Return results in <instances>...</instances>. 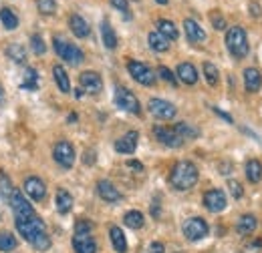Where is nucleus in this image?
<instances>
[{
	"label": "nucleus",
	"mask_w": 262,
	"mask_h": 253,
	"mask_svg": "<svg viewBox=\"0 0 262 253\" xmlns=\"http://www.w3.org/2000/svg\"><path fill=\"white\" fill-rule=\"evenodd\" d=\"M198 177H200V173H198V167L194 163H190V161H180V163H176L173 169H171L169 183H171L173 189L188 191L198 183Z\"/></svg>",
	"instance_id": "f257e3e1"
},
{
	"label": "nucleus",
	"mask_w": 262,
	"mask_h": 253,
	"mask_svg": "<svg viewBox=\"0 0 262 253\" xmlns=\"http://www.w3.org/2000/svg\"><path fill=\"white\" fill-rule=\"evenodd\" d=\"M226 46L234 59H244L248 55V36L242 27H232L226 32Z\"/></svg>",
	"instance_id": "f03ea898"
},
{
	"label": "nucleus",
	"mask_w": 262,
	"mask_h": 253,
	"mask_svg": "<svg viewBox=\"0 0 262 253\" xmlns=\"http://www.w3.org/2000/svg\"><path fill=\"white\" fill-rule=\"evenodd\" d=\"M53 46H55V53H57L63 61H67V63L81 64L83 59H85V55H83V50H81L79 46H75V44L63 40L61 36H55V38H53Z\"/></svg>",
	"instance_id": "7ed1b4c3"
},
{
	"label": "nucleus",
	"mask_w": 262,
	"mask_h": 253,
	"mask_svg": "<svg viewBox=\"0 0 262 253\" xmlns=\"http://www.w3.org/2000/svg\"><path fill=\"white\" fill-rule=\"evenodd\" d=\"M10 207H12V211H14V217H16V221H23V219H31L34 215L33 211V205L25 199V195L20 193V191H14L10 193Z\"/></svg>",
	"instance_id": "20e7f679"
},
{
	"label": "nucleus",
	"mask_w": 262,
	"mask_h": 253,
	"mask_svg": "<svg viewBox=\"0 0 262 253\" xmlns=\"http://www.w3.org/2000/svg\"><path fill=\"white\" fill-rule=\"evenodd\" d=\"M115 105L123 111H127L131 115H139L141 113V105L137 100V96L131 93L125 87H117L115 89Z\"/></svg>",
	"instance_id": "39448f33"
},
{
	"label": "nucleus",
	"mask_w": 262,
	"mask_h": 253,
	"mask_svg": "<svg viewBox=\"0 0 262 253\" xmlns=\"http://www.w3.org/2000/svg\"><path fill=\"white\" fill-rule=\"evenodd\" d=\"M127 70H129V74L139 85H143V87L156 85V74H154V70L147 64L139 63V61H129L127 63Z\"/></svg>",
	"instance_id": "423d86ee"
},
{
	"label": "nucleus",
	"mask_w": 262,
	"mask_h": 253,
	"mask_svg": "<svg viewBox=\"0 0 262 253\" xmlns=\"http://www.w3.org/2000/svg\"><path fill=\"white\" fill-rule=\"evenodd\" d=\"M16 231L27 239V241H33L38 233H45V221L40 217H31V219H23V221H16Z\"/></svg>",
	"instance_id": "0eeeda50"
},
{
	"label": "nucleus",
	"mask_w": 262,
	"mask_h": 253,
	"mask_svg": "<svg viewBox=\"0 0 262 253\" xmlns=\"http://www.w3.org/2000/svg\"><path fill=\"white\" fill-rule=\"evenodd\" d=\"M147 109H149V113H151L154 117H158V119H162V121L173 119L176 113H178V109H176L171 103L164 100V98H151V100L147 103Z\"/></svg>",
	"instance_id": "6e6552de"
},
{
	"label": "nucleus",
	"mask_w": 262,
	"mask_h": 253,
	"mask_svg": "<svg viewBox=\"0 0 262 253\" xmlns=\"http://www.w3.org/2000/svg\"><path fill=\"white\" fill-rule=\"evenodd\" d=\"M53 157L63 169H71L73 163H75V149L69 141H59L53 149Z\"/></svg>",
	"instance_id": "1a4fd4ad"
},
{
	"label": "nucleus",
	"mask_w": 262,
	"mask_h": 253,
	"mask_svg": "<svg viewBox=\"0 0 262 253\" xmlns=\"http://www.w3.org/2000/svg\"><path fill=\"white\" fill-rule=\"evenodd\" d=\"M208 223L204 221L202 217H192L184 223V235L190 239V241H200L208 235Z\"/></svg>",
	"instance_id": "9d476101"
},
{
	"label": "nucleus",
	"mask_w": 262,
	"mask_h": 253,
	"mask_svg": "<svg viewBox=\"0 0 262 253\" xmlns=\"http://www.w3.org/2000/svg\"><path fill=\"white\" fill-rule=\"evenodd\" d=\"M204 205L212 213H220L226 209V195L222 189H210L204 195Z\"/></svg>",
	"instance_id": "9b49d317"
},
{
	"label": "nucleus",
	"mask_w": 262,
	"mask_h": 253,
	"mask_svg": "<svg viewBox=\"0 0 262 253\" xmlns=\"http://www.w3.org/2000/svg\"><path fill=\"white\" fill-rule=\"evenodd\" d=\"M154 135H156V139H158L162 145L169 147V149H178V147L184 145V141L178 137V133H176L173 129H167V127H154Z\"/></svg>",
	"instance_id": "f8f14e48"
},
{
	"label": "nucleus",
	"mask_w": 262,
	"mask_h": 253,
	"mask_svg": "<svg viewBox=\"0 0 262 253\" xmlns=\"http://www.w3.org/2000/svg\"><path fill=\"white\" fill-rule=\"evenodd\" d=\"M79 83H81V89L85 93H89V95H97V93H101V89H103L101 77H99L97 72H93V70H85L79 77Z\"/></svg>",
	"instance_id": "ddd939ff"
},
{
	"label": "nucleus",
	"mask_w": 262,
	"mask_h": 253,
	"mask_svg": "<svg viewBox=\"0 0 262 253\" xmlns=\"http://www.w3.org/2000/svg\"><path fill=\"white\" fill-rule=\"evenodd\" d=\"M137 139H139L137 131H129V133H125L119 141H115V151H117V153H123V155H131V153H135V149H137Z\"/></svg>",
	"instance_id": "4468645a"
},
{
	"label": "nucleus",
	"mask_w": 262,
	"mask_h": 253,
	"mask_svg": "<svg viewBox=\"0 0 262 253\" xmlns=\"http://www.w3.org/2000/svg\"><path fill=\"white\" fill-rule=\"evenodd\" d=\"M73 247L77 253H95L97 251V243L89 233H75L73 237Z\"/></svg>",
	"instance_id": "2eb2a0df"
},
{
	"label": "nucleus",
	"mask_w": 262,
	"mask_h": 253,
	"mask_svg": "<svg viewBox=\"0 0 262 253\" xmlns=\"http://www.w3.org/2000/svg\"><path fill=\"white\" fill-rule=\"evenodd\" d=\"M25 193L34 199V201H42L45 199V195H47V187H45V183L38 179V177H29L27 181H25Z\"/></svg>",
	"instance_id": "dca6fc26"
},
{
	"label": "nucleus",
	"mask_w": 262,
	"mask_h": 253,
	"mask_svg": "<svg viewBox=\"0 0 262 253\" xmlns=\"http://www.w3.org/2000/svg\"><path fill=\"white\" fill-rule=\"evenodd\" d=\"M97 193L99 197L103 199V201H107V203H117L119 199H121V193L115 189V185L111 183V181H99L97 183Z\"/></svg>",
	"instance_id": "f3484780"
},
{
	"label": "nucleus",
	"mask_w": 262,
	"mask_h": 253,
	"mask_svg": "<svg viewBox=\"0 0 262 253\" xmlns=\"http://www.w3.org/2000/svg\"><path fill=\"white\" fill-rule=\"evenodd\" d=\"M244 87H246V91L248 93H258L262 87V74L260 70H256V68H246L244 70Z\"/></svg>",
	"instance_id": "a211bd4d"
},
{
	"label": "nucleus",
	"mask_w": 262,
	"mask_h": 253,
	"mask_svg": "<svg viewBox=\"0 0 262 253\" xmlns=\"http://www.w3.org/2000/svg\"><path fill=\"white\" fill-rule=\"evenodd\" d=\"M69 27H71V31H73V34H75L77 38H87L89 32H91L87 20H85L81 14H73V16L69 18Z\"/></svg>",
	"instance_id": "6ab92c4d"
},
{
	"label": "nucleus",
	"mask_w": 262,
	"mask_h": 253,
	"mask_svg": "<svg viewBox=\"0 0 262 253\" xmlns=\"http://www.w3.org/2000/svg\"><path fill=\"white\" fill-rule=\"evenodd\" d=\"M184 29H186V36H188V40H190L192 44L206 40V32H204V29L198 24L196 20L186 18V20H184Z\"/></svg>",
	"instance_id": "aec40b11"
},
{
	"label": "nucleus",
	"mask_w": 262,
	"mask_h": 253,
	"mask_svg": "<svg viewBox=\"0 0 262 253\" xmlns=\"http://www.w3.org/2000/svg\"><path fill=\"white\" fill-rule=\"evenodd\" d=\"M109 237H111V243L115 247L117 253H125L127 251V239H125V233L121 231V227H111L109 229Z\"/></svg>",
	"instance_id": "412c9836"
},
{
	"label": "nucleus",
	"mask_w": 262,
	"mask_h": 253,
	"mask_svg": "<svg viewBox=\"0 0 262 253\" xmlns=\"http://www.w3.org/2000/svg\"><path fill=\"white\" fill-rule=\"evenodd\" d=\"M178 77L186 85H196L198 83V70L194 68V64L190 63H182L178 66Z\"/></svg>",
	"instance_id": "4be33fe9"
},
{
	"label": "nucleus",
	"mask_w": 262,
	"mask_h": 253,
	"mask_svg": "<svg viewBox=\"0 0 262 253\" xmlns=\"http://www.w3.org/2000/svg\"><path fill=\"white\" fill-rule=\"evenodd\" d=\"M101 36H103V44H105L109 50L117 48V34L113 31V27L109 24V20H103V22H101Z\"/></svg>",
	"instance_id": "5701e85b"
},
{
	"label": "nucleus",
	"mask_w": 262,
	"mask_h": 253,
	"mask_svg": "<svg viewBox=\"0 0 262 253\" xmlns=\"http://www.w3.org/2000/svg\"><path fill=\"white\" fill-rule=\"evenodd\" d=\"M53 77H55V83L57 87L61 89V93H71V83H69V74L61 64H55L53 68Z\"/></svg>",
	"instance_id": "b1692460"
},
{
	"label": "nucleus",
	"mask_w": 262,
	"mask_h": 253,
	"mask_svg": "<svg viewBox=\"0 0 262 253\" xmlns=\"http://www.w3.org/2000/svg\"><path fill=\"white\" fill-rule=\"evenodd\" d=\"M55 203H57V211L63 213V215H67V213L71 211V207H73V197H71V193H69L67 189H59L57 191V199H55Z\"/></svg>",
	"instance_id": "393cba45"
},
{
	"label": "nucleus",
	"mask_w": 262,
	"mask_h": 253,
	"mask_svg": "<svg viewBox=\"0 0 262 253\" xmlns=\"http://www.w3.org/2000/svg\"><path fill=\"white\" fill-rule=\"evenodd\" d=\"M246 177L250 183H258L262 179V163L258 159H250L246 163Z\"/></svg>",
	"instance_id": "a878e982"
},
{
	"label": "nucleus",
	"mask_w": 262,
	"mask_h": 253,
	"mask_svg": "<svg viewBox=\"0 0 262 253\" xmlns=\"http://www.w3.org/2000/svg\"><path fill=\"white\" fill-rule=\"evenodd\" d=\"M256 225H258V221H256L254 215H242V217L238 219V223H236V229H238V233H242V235H250V233L256 229Z\"/></svg>",
	"instance_id": "bb28decb"
},
{
	"label": "nucleus",
	"mask_w": 262,
	"mask_h": 253,
	"mask_svg": "<svg viewBox=\"0 0 262 253\" xmlns=\"http://www.w3.org/2000/svg\"><path fill=\"white\" fill-rule=\"evenodd\" d=\"M147 40H149L151 50H156V53H165V50L169 48V40H167L165 36H162L160 32H149Z\"/></svg>",
	"instance_id": "cd10ccee"
},
{
	"label": "nucleus",
	"mask_w": 262,
	"mask_h": 253,
	"mask_svg": "<svg viewBox=\"0 0 262 253\" xmlns=\"http://www.w3.org/2000/svg\"><path fill=\"white\" fill-rule=\"evenodd\" d=\"M158 32H160L162 36H165L167 40H176V38L180 36V32H178V29H176V24H173L171 20H165V18L158 20Z\"/></svg>",
	"instance_id": "c85d7f7f"
},
{
	"label": "nucleus",
	"mask_w": 262,
	"mask_h": 253,
	"mask_svg": "<svg viewBox=\"0 0 262 253\" xmlns=\"http://www.w3.org/2000/svg\"><path fill=\"white\" fill-rule=\"evenodd\" d=\"M0 22L6 31H14L18 27V16L10 8H0Z\"/></svg>",
	"instance_id": "c756f323"
},
{
	"label": "nucleus",
	"mask_w": 262,
	"mask_h": 253,
	"mask_svg": "<svg viewBox=\"0 0 262 253\" xmlns=\"http://www.w3.org/2000/svg\"><path fill=\"white\" fill-rule=\"evenodd\" d=\"M173 131L178 133V137H180L182 141H186V139H196V137H200V131H198L194 125H190V123H178V125L173 127Z\"/></svg>",
	"instance_id": "7c9ffc66"
},
{
	"label": "nucleus",
	"mask_w": 262,
	"mask_h": 253,
	"mask_svg": "<svg viewBox=\"0 0 262 253\" xmlns=\"http://www.w3.org/2000/svg\"><path fill=\"white\" fill-rule=\"evenodd\" d=\"M8 57L14 61V63L23 64L27 61V50H25V46L23 44H18V42H12V44H8Z\"/></svg>",
	"instance_id": "2f4dec72"
},
{
	"label": "nucleus",
	"mask_w": 262,
	"mask_h": 253,
	"mask_svg": "<svg viewBox=\"0 0 262 253\" xmlns=\"http://www.w3.org/2000/svg\"><path fill=\"white\" fill-rule=\"evenodd\" d=\"M38 87V72L34 70L33 66L25 68V81H23V89L25 91H36Z\"/></svg>",
	"instance_id": "473e14b6"
},
{
	"label": "nucleus",
	"mask_w": 262,
	"mask_h": 253,
	"mask_svg": "<svg viewBox=\"0 0 262 253\" xmlns=\"http://www.w3.org/2000/svg\"><path fill=\"white\" fill-rule=\"evenodd\" d=\"M204 77H206V83L210 87H216L218 81H220V72L212 63H204Z\"/></svg>",
	"instance_id": "72a5a7b5"
},
{
	"label": "nucleus",
	"mask_w": 262,
	"mask_h": 253,
	"mask_svg": "<svg viewBox=\"0 0 262 253\" xmlns=\"http://www.w3.org/2000/svg\"><path fill=\"white\" fill-rule=\"evenodd\" d=\"M123 221L131 229H141L143 227V213L141 211H127L125 217H123Z\"/></svg>",
	"instance_id": "f704fd0d"
},
{
	"label": "nucleus",
	"mask_w": 262,
	"mask_h": 253,
	"mask_svg": "<svg viewBox=\"0 0 262 253\" xmlns=\"http://www.w3.org/2000/svg\"><path fill=\"white\" fill-rule=\"evenodd\" d=\"M12 249H16V239H14V235L8 233V231H0V251L8 253V251H12Z\"/></svg>",
	"instance_id": "c9c22d12"
},
{
	"label": "nucleus",
	"mask_w": 262,
	"mask_h": 253,
	"mask_svg": "<svg viewBox=\"0 0 262 253\" xmlns=\"http://www.w3.org/2000/svg\"><path fill=\"white\" fill-rule=\"evenodd\" d=\"M36 8H38L40 14L51 16V14L57 12V2L55 0H36Z\"/></svg>",
	"instance_id": "e433bc0d"
},
{
	"label": "nucleus",
	"mask_w": 262,
	"mask_h": 253,
	"mask_svg": "<svg viewBox=\"0 0 262 253\" xmlns=\"http://www.w3.org/2000/svg\"><path fill=\"white\" fill-rule=\"evenodd\" d=\"M31 243H33L34 249H38V251H47V249L51 247V237H49L47 233H38Z\"/></svg>",
	"instance_id": "4c0bfd02"
},
{
	"label": "nucleus",
	"mask_w": 262,
	"mask_h": 253,
	"mask_svg": "<svg viewBox=\"0 0 262 253\" xmlns=\"http://www.w3.org/2000/svg\"><path fill=\"white\" fill-rule=\"evenodd\" d=\"M31 46H33L34 55H38V57L47 53V44H45V40H42L40 34H33L31 36Z\"/></svg>",
	"instance_id": "58836bf2"
},
{
	"label": "nucleus",
	"mask_w": 262,
	"mask_h": 253,
	"mask_svg": "<svg viewBox=\"0 0 262 253\" xmlns=\"http://www.w3.org/2000/svg\"><path fill=\"white\" fill-rule=\"evenodd\" d=\"M210 20H212V27H214L216 31H224V29H226V18H224L218 10H214V12L210 14Z\"/></svg>",
	"instance_id": "ea45409f"
},
{
	"label": "nucleus",
	"mask_w": 262,
	"mask_h": 253,
	"mask_svg": "<svg viewBox=\"0 0 262 253\" xmlns=\"http://www.w3.org/2000/svg\"><path fill=\"white\" fill-rule=\"evenodd\" d=\"M0 193H2V199L4 201H8L10 199V193H12V185H10V181L0 173Z\"/></svg>",
	"instance_id": "a19ab883"
},
{
	"label": "nucleus",
	"mask_w": 262,
	"mask_h": 253,
	"mask_svg": "<svg viewBox=\"0 0 262 253\" xmlns=\"http://www.w3.org/2000/svg\"><path fill=\"white\" fill-rule=\"evenodd\" d=\"M158 74H160V77L164 79L165 83H169L171 87H176V85H178V81H176V77H173V72H171V70H169L167 66H160V68H158Z\"/></svg>",
	"instance_id": "79ce46f5"
},
{
	"label": "nucleus",
	"mask_w": 262,
	"mask_h": 253,
	"mask_svg": "<svg viewBox=\"0 0 262 253\" xmlns=\"http://www.w3.org/2000/svg\"><path fill=\"white\" fill-rule=\"evenodd\" d=\"M109 2H111V6H113V8H117L119 12H123V14H125V18H131L129 2H127V0H109Z\"/></svg>",
	"instance_id": "37998d69"
},
{
	"label": "nucleus",
	"mask_w": 262,
	"mask_h": 253,
	"mask_svg": "<svg viewBox=\"0 0 262 253\" xmlns=\"http://www.w3.org/2000/svg\"><path fill=\"white\" fill-rule=\"evenodd\" d=\"M228 189H230V193H232V197H234V199H240V197H242V193H244V191H242V185H240L238 181H234V179H230L228 181Z\"/></svg>",
	"instance_id": "c03bdc74"
},
{
	"label": "nucleus",
	"mask_w": 262,
	"mask_h": 253,
	"mask_svg": "<svg viewBox=\"0 0 262 253\" xmlns=\"http://www.w3.org/2000/svg\"><path fill=\"white\" fill-rule=\"evenodd\" d=\"M91 229H93V223L87 219H81L75 225V233H91Z\"/></svg>",
	"instance_id": "a18cd8bd"
},
{
	"label": "nucleus",
	"mask_w": 262,
	"mask_h": 253,
	"mask_svg": "<svg viewBox=\"0 0 262 253\" xmlns=\"http://www.w3.org/2000/svg\"><path fill=\"white\" fill-rule=\"evenodd\" d=\"M164 251H165L164 243H160V241H154L149 245V253H164Z\"/></svg>",
	"instance_id": "49530a36"
},
{
	"label": "nucleus",
	"mask_w": 262,
	"mask_h": 253,
	"mask_svg": "<svg viewBox=\"0 0 262 253\" xmlns=\"http://www.w3.org/2000/svg\"><path fill=\"white\" fill-rule=\"evenodd\" d=\"M83 163H85V165H93V163H95V151H85Z\"/></svg>",
	"instance_id": "de8ad7c7"
},
{
	"label": "nucleus",
	"mask_w": 262,
	"mask_h": 253,
	"mask_svg": "<svg viewBox=\"0 0 262 253\" xmlns=\"http://www.w3.org/2000/svg\"><path fill=\"white\" fill-rule=\"evenodd\" d=\"M212 111H214V113H216L218 117H222V119H226L228 123H232V117H230V115H226L224 111H220V109H216V107H212Z\"/></svg>",
	"instance_id": "09e8293b"
},
{
	"label": "nucleus",
	"mask_w": 262,
	"mask_h": 253,
	"mask_svg": "<svg viewBox=\"0 0 262 253\" xmlns=\"http://www.w3.org/2000/svg\"><path fill=\"white\" fill-rule=\"evenodd\" d=\"M127 167L129 169H135V171H143V165L139 161H127Z\"/></svg>",
	"instance_id": "8fccbe9b"
},
{
	"label": "nucleus",
	"mask_w": 262,
	"mask_h": 253,
	"mask_svg": "<svg viewBox=\"0 0 262 253\" xmlns=\"http://www.w3.org/2000/svg\"><path fill=\"white\" fill-rule=\"evenodd\" d=\"M260 10H262V8L258 6V4H254V2L250 4V14H252V16H260V14H262Z\"/></svg>",
	"instance_id": "3c124183"
},
{
	"label": "nucleus",
	"mask_w": 262,
	"mask_h": 253,
	"mask_svg": "<svg viewBox=\"0 0 262 253\" xmlns=\"http://www.w3.org/2000/svg\"><path fill=\"white\" fill-rule=\"evenodd\" d=\"M4 105V89H2V85H0V107Z\"/></svg>",
	"instance_id": "603ef678"
},
{
	"label": "nucleus",
	"mask_w": 262,
	"mask_h": 253,
	"mask_svg": "<svg viewBox=\"0 0 262 253\" xmlns=\"http://www.w3.org/2000/svg\"><path fill=\"white\" fill-rule=\"evenodd\" d=\"M75 96L81 98V96H83V89H77V91H75Z\"/></svg>",
	"instance_id": "864d4df0"
},
{
	"label": "nucleus",
	"mask_w": 262,
	"mask_h": 253,
	"mask_svg": "<svg viewBox=\"0 0 262 253\" xmlns=\"http://www.w3.org/2000/svg\"><path fill=\"white\" fill-rule=\"evenodd\" d=\"M77 121V115H69V123H75Z\"/></svg>",
	"instance_id": "5fc2aeb1"
},
{
	"label": "nucleus",
	"mask_w": 262,
	"mask_h": 253,
	"mask_svg": "<svg viewBox=\"0 0 262 253\" xmlns=\"http://www.w3.org/2000/svg\"><path fill=\"white\" fill-rule=\"evenodd\" d=\"M158 4H167V0H156Z\"/></svg>",
	"instance_id": "6e6d98bb"
}]
</instances>
